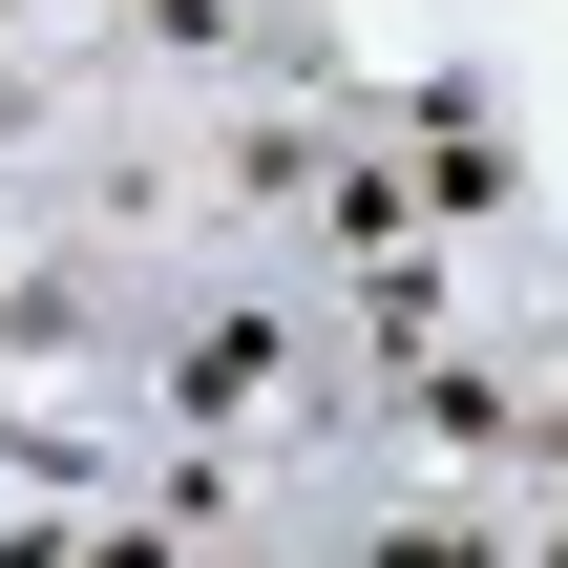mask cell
Listing matches in <instances>:
<instances>
[{
  "label": "cell",
  "instance_id": "3957f363",
  "mask_svg": "<svg viewBox=\"0 0 568 568\" xmlns=\"http://www.w3.org/2000/svg\"><path fill=\"white\" fill-rule=\"evenodd\" d=\"M548 568H568V527H548Z\"/></svg>",
  "mask_w": 568,
  "mask_h": 568
},
{
  "label": "cell",
  "instance_id": "7a4b0ae2",
  "mask_svg": "<svg viewBox=\"0 0 568 568\" xmlns=\"http://www.w3.org/2000/svg\"><path fill=\"white\" fill-rule=\"evenodd\" d=\"M527 443H548V464H568V358H548V400H527Z\"/></svg>",
  "mask_w": 568,
  "mask_h": 568
},
{
  "label": "cell",
  "instance_id": "6da1fadb",
  "mask_svg": "<svg viewBox=\"0 0 568 568\" xmlns=\"http://www.w3.org/2000/svg\"><path fill=\"white\" fill-rule=\"evenodd\" d=\"M295 379H316V316H295V295H232V316H190V337H169V379H148V400H169V422H274Z\"/></svg>",
  "mask_w": 568,
  "mask_h": 568
}]
</instances>
